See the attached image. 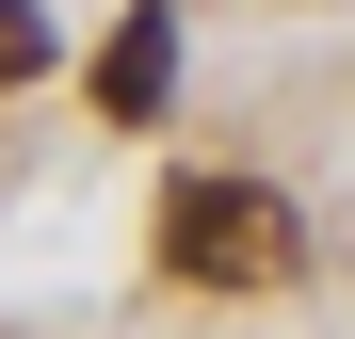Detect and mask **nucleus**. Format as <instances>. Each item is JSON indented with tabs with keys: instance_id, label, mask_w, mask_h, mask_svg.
Wrapping results in <instances>:
<instances>
[{
	"instance_id": "1",
	"label": "nucleus",
	"mask_w": 355,
	"mask_h": 339,
	"mask_svg": "<svg viewBox=\"0 0 355 339\" xmlns=\"http://www.w3.org/2000/svg\"><path fill=\"white\" fill-rule=\"evenodd\" d=\"M162 259L194 275V291H291V275H307V226H291L275 178L194 162V178H162Z\"/></svg>"
},
{
	"instance_id": "2",
	"label": "nucleus",
	"mask_w": 355,
	"mask_h": 339,
	"mask_svg": "<svg viewBox=\"0 0 355 339\" xmlns=\"http://www.w3.org/2000/svg\"><path fill=\"white\" fill-rule=\"evenodd\" d=\"M162 97H178V0H130L97 49V113L113 130H162Z\"/></svg>"
},
{
	"instance_id": "3",
	"label": "nucleus",
	"mask_w": 355,
	"mask_h": 339,
	"mask_svg": "<svg viewBox=\"0 0 355 339\" xmlns=\"http://www.w3.org/2000/svg\"><path fill=\"white\" fill-rule=\"evenodd\" d=\"M33 65H49V17H33V0H0V97H17Z\"/></svg>"
}]
</instances>
